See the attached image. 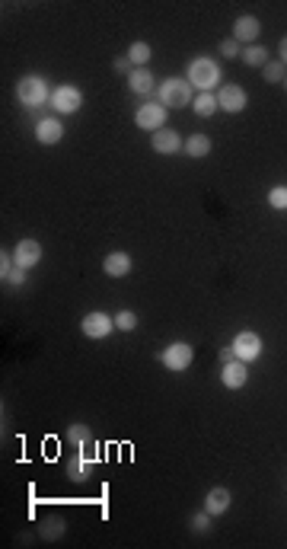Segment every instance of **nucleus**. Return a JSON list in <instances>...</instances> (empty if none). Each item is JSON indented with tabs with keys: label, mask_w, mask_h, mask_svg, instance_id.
Returning a JSON list of instances; mask_svg holds the SVG:
<instances>
[{
	"label": "nucleus",
	"mask_w": 287,
	"mask_h": 549,
	"mask_svg": "<svg viewBox=\"0 0 287 549\" xmlns=\"http://www.w3.org/2000/svg\"><path fill=\"white\" fill-rule=\"evenodd\" d=\"M195 99V86L189 84V77H169L160 84V105L166 109H185Z\"/></svg>",
	"instance_id": "1"
},
{
	"label": "nucleus",
	"mask_w": 287,
	"mask_h": 549,
	"mask_svg": "<svg viewBox=\"0 0 287 549\" xmlns=\"http://www.w3.org/2000/svg\"><path fill=\"white\" fill-rule=\"evenodd\" d=\"M189 84L201 93H211L214 86H220V67L211 58H195L189 64Z\"/></svg>",
	"instance_id": "2"
},
{
	"label": "nucleus",
	"mask_w": 287,
	"mask_h": 549,
	"mask_svg": "<svg viewBox=\"0 0 287 549\" xmlns=\"http://www.w3.org/2000/svg\"><path fill=\"white\" fill-rule=\"evenodd\" d=\"M16 96H20L22 105L32 109V105H42L45 99H51V93H48L42 77H22L20 84H16Z\"/></svg>",
	"instance_id": "3"
},
{
	"label": "nucleus",
	"mask_w": 287,
	"mask_h": 549,
	"mask_svg": "<svg viewBox=\"0 0 287 549\" xmlns=\"http://www.w3.org/2000/svg\"><path fill=\"white\" fill-rule=\"evenodd\" d=\"M51 105H55L61 115H74V112L84 105V93H80L77 86L64 84V86H58V90L51 93Z\"/></svg>",
	"instance_id": "4"
},
{
	"label": "nucleus",
	"mask_w": 287,
	"mask_h": 549,
	"mask_svg": "<svg viewBox=\"0 0 287 549\" xmlns=\"http://www.w3.org/2000/svg\"><path fill=\"white\" fill-rule=\"evenodd\" d=\"M192 358H195V351H192V345H185V342H173V345L166 348L160 355L163 368L166 370H185L192 364Z\"/></svg>",
	"instance_id": "5"
},
{
	"label": "nucleus",
	"mask_w": 287,
	"mask_h": 549,
	"mask_svg": "<svg viewBox=\"0 0 287 549\" xmlns=\"http://www.w3.org/2000/svg\"><path fill=\"white\" fill-rule=\"evenodd\" d=\"M134 122H138V128H144V131H160L163 122H166V105L144 103L138 109V115H134Z\"/></svg>",
	"instance_id": "6"
},
{
	"label": "nucleus",
	"mask_w": 287,
	"mask_h": 549,
	"mask_svg": "<svg viewBox=\"0 0 287 549\" xmlns=\"http://www.w3.org/2000/svg\"><path fill=\"white\" fill-rule=\"evenodd\" d=\"M230 348H233V355H236L239 361L249 364V361H255V358L262 355V339L255 332H239Z\"/></svg>",
	"instance_id": "7"
},
{
	"label": "nucleus",
	"mask_w": 287,
	"mask_h": 549,
	"mask_svg": "<svg viewBox=\"0 0 287 549\" xmlns=\"http://www.w3.org/2000/svg\"><path fill=\"white\" fill-rule=\"evenodd\" d=\"M80 329H84L86 339H105V335L115 329V320H109V313H86L84 323H80Z\"/></svg>",
	"instance_id": "8"
},
{
	"label": "nucleus",
	"mask_w": 287,
	"mask_h": 549,
	"mask_svg": "<svg viewBox=\"0 0 287 549\" xmlns=\"http://www.w3.org/2000/svg\"><path fill=\"white\" fill-rule=\"evenodd\" d=\"M246 90L243 86H236V84H224L220 86V93H218V105L224 112H243L246 109Z\"/></svg>",
	"instance_id": "9"
},
{
	"label": "nucleus",
	"mask_w": 287,
	"mask_h": 549,
	"mask_svg": "<svg viewBox=\"0 0 287 549\" xmlns=\"http://www.w3.org/2000/svg\"><path fill=\"white\" fill-rule=\"evenodd\" d=\"M259 35H262V22L255 20V16H239V20L233 22V39H236V42H243L246 49H249V45H253Z\"/></svg>",
	"instance_id": "10"
},
{
	"label": "nucleus",
	"mask_w": 287,
	"mask_h": 549,
	"mask_svg": "<svg viewBox=\"0 0 287 549\" xmlns=\"http://www.w3.org/2000/svg\"><path fill=\"white\" fill-rule=\"evenodd\" d=\"M220 380H224L227 389H239L246 387V380H249V370H246V361H239V358H233V361L224 364V370H220Z\"/></svg>",
	"instance_id": "11"
},
{
	"label": "nucleus",
	"mask_w": 287,
	"mask_h": 549,
	"mask_svg": "<svg viewBox=\"0 0 287 549\" xmlns=\"http://www.w3.org/2000/svg\"><path fill=\"white\" fill-rule=\"evenodd\" d=\"M39 259H42V246H39V240H22V243L13 250V262L20 265V269H32V265H39Z\"/></svg>",
	"instance_id": "12"
},
{
	"label": "nucleus",
	"mask_w": 287,
	"mask_h": 549,
	"mask_svg": "<svg viewBox=\"0 0 287 549\" xmlns=\"http://www.w3.org/2000/svg\"><path fill=\"white\" fill-rule=\"evenodd\" d=\"M154 147L156 153H175V150H182V138H179V131H173V128H160V131H154Z\"/></svg>",
	"instance_id": "13"
},
{
	"label": "nucleus",
	"mask_w": 287,
	"mask_h": 549,
	"mask_svg": "<svg viewBox=\"0 0 287 549\" xmlns=\"http://www.w3.org/2000/svg\"><path fill=\"white\" fill-rule=\"evenodd\" d=\"M102 271L109 278H125L128 271H131V256L128 252H109L102 259Z\"/></svg>",
	"instance_id": "14"
},
{
	"label": "nucleus",
	"mask_w": 287,
	"mask_h": 549,
	"mask_svg": "<svg viewBox=\"0 0 287 549\" xmlns=\"http://www.w3.org/2000/svg\"><path fill=\"white\" fill-rule=\"evenodd\" d=\"M35 138L42 141V144H58L64 138V125L58 119H42L35 125Z\"/></svg>",
	"instance_id": "15"
},
{
	"label": "nucleus",
	"mask_w": 287,
	"mask_h": 549,
	"mask_svg": "<svg viewBox=\"0 0 287 549\" xmlns=\"http://www.w3.org/2000/svg\"><path fill=\"white\" fill-rule=\"evenodd\" d=\"M128 86H131L134 96H147V93H154V74L134 67L131 74H128Z\"/></svg>",
	"instance_id": "16"
},
{
	"label": "nucleus",
	"mask_w": 287,
	"mask_h": 549,
	"mask_svg": "<svg viewBox=\"0 0 287 549\" xmlns=\"http://www.w3.org/2000/svg\"><path fill=\"white\" fill-rule=\"evenodd\" d=\"M227 508H230V492L227 489H211L208 498H204V511L211 517H218V515H224Z\"/></svg>",
	"instance_id": "17"
},
{
	"label": "nucleus",
	"mask_w": 287,
	"mask_h": 549,
	"mask_svg": "<svg viewBox=\"0 0 287 549\" xmlns=\"http://www.w3.org/2000/svg\"><path fill=\"white\" fill-rule=\"evenodd\" d=\"M192 109H195V115H201V119H211L220 105H218V96H211V93H198V96L192 99Z\"/></svg>",
	"instance_id": "18"
},
{
	"label": "nucleus",
	"mask_w": 287,
	"mask_h": 549,
	"mask_svg": "<svg viewBox=\"0 0 287 549\" xmlns=\"http://www.w3.org/2000/svg\"><path fill=\"white\" fill-rule=\"evenodd\" d=\"M185 153L195 157V160L208 157V153H211V138H208V134H192V138L185 141Z\"/></svg>",
	"instance_id": "19"
},
{
	"label": "nucleus",
	"mask_w": 287,
	"mask_h": 549,
	"mask_svg": "<svg viewBox=\"0 0 287 549\" xmlns=\"http://www.w3.org/2000/svg\"><path fill=\"white\" fill-rule=\"evenodd\" d=\"M239 58H243L249 67H265L268 64V51H265V45H249V49H243L239 51Z\"/></svg>",
	"instance_id": "20"
},
{
	"label": "nucleus",
	"mask_w": 287,
	"mask_h": 549,
	"mask_svg": "<svg viewBox=\"0 0 287 549\" xmlns=\"http://www.w3.org/2000/svg\"><path fill=\"white\" fill-rule=\"evenodd\" d=\"M150 55H154V51H150L147 42H134L131 49H128V61H131V67H144V64L150 61Z\"/></svg>",
	"instance_id": "21"
},
{
	"label": "nucleus",
	"mask_w": 287,
	"mask_h": 549,
	"mask_svg": "<svg viewBox=\"0 0 287 549\" xmlns=\"http://www.w3.org/2000/svg\"><path fill=\"white\" fill-rule=\"evenodd\" d=\"M64 527H67V524H64V517H55V515H51V517H45L42 527H39V530H42L45 540H58V536H64Z\"/></svg>",
	"instance_id": "22"
},
{
	"label": "nucleus",
	"mask_w": 287,
	"mask_h": 549,
	"mask_svg": "<svg viewBox=\"0 0 287 549\" xmlns=\"http://www.w3.org/2000/svg\"><path fill=\"white\" fill-rule=\"evenodd\" d=\"M67 441H70V444H77L80 451H84V444L90 441V428H86V425H70Z\"/></svg>",
	"instance_id": "23"
},
{
	"label": "nucleus",
	"mask_w": 287,
	"mask_h": 549,
	"mask_svg": "<svg viewBox=\"0 0 287 549\" xmlns=\"http://www.w3.org/2000/svg\"><path fill=\"white\" fill-rule=\"evenodd\" d=\"M115 329H121V332H134V329H138V316H134L131 310H121L119 316H115Z\"/></svg>",
	"instance_id": "24"
},
{
	"label": "nucleus",
	"mask_w": 287,
	"mask_h": 549,
	"mask_svg": "<svg viewBox=\"0 0 287 549\" xmlns=\"http://www.w3.org/2000/svg\"><path fill=\"white\" fill-rule=\"evenodd\" d=\"M284 64H281V61H268L265 64V80H268V84H281V80H284Z\"/></svg>",
	"instance_id": "25"
},
{
	"label": "nucleus",
	"mask_w": 287,
	"mask_h": 549,
	"mask_svg": "<svg viewBox=\"0 0 287 549\" xmlns=\"http://www.w3.org/2000/svg\"><path fill=\"white\" fill-rule=\"evenodd\" d=\"M268 205H272V208H278V211H284L287 208V188L284 186H274L272 192H268Z\"/></svg>",
	"instance_id": "26"
},
{
	"label": "nucleus",
	"mask_w": 287,
	"mask_h": 549,
	"mask_svg": "<svg viewBox=\"0 0 287 549\" xmlns=\"http://www.w3.org/2000/svg\"><path fill=\"white\" fill-rule=\"evenodd\" d=\"M67 473H70V479H74V482H84L86 476H90V463H84V457H80V460H74V463H70Z\"/></svg>",
	"instance_id": "27"
},
{
	"label": "nucleus",
	"mask_w": 287,
	"mask_h": 549,
	"mask_svg": "<svg viewBox=\"0 0 287 549\" xmlns=\"http://www.w3.org/2000/svg\"><path fill=\"white\" fill-rule=\"evenodd\" d=\"M208 527H211V515H208V511H204V515H195V517H192V530H195V534H204Z\"/></svg>",
	"instance_id": "28"
},
{
	"label": "nucleus",
	"mask_w": 287,
	"mask_h": 549,
	"mask_svg": "<svg viewBox=\"0 0 287 549\" xmlns=\"http://www.w3.org/2000/svg\"><path fill=\"white\" fill-rule=\"evenodd\" d=\"M4 281H7V285H13V288H20L22 281H26V269H20V265H16V269L10 271V275H7Z\"/></svg>",
	"instance_id": "29"
},
{
	"label": "nucleus",
	"mask_w": 287,
	"mask_h": 549,
	"mask_svg": "<svg viewBox=\"0 0 287 549\" xmlns=\"http://www.w3.org/2000/svg\"><path fill=\"white\" fill-rule=\"evenodd\" d=\"M220 55H224V58H236L239 55L236 39H227V42H220Z\"/></svg>",
	"instance_id": "30"
},
{
	"label": "nucleus",
	"mask_w": 287,
	"mask_h": 549,
	"mask_svg": "<svg viewBox=\"0 0 287 549\" xmlns=\"http://www.w3.org/2000/svg\"><path fill=\"white\" fill-rule=\"evenodd\" d=\"M115 67H119V70H128V67H131V61H128V58H115ZM128 74H131V70H128Z\"/></svg>",
	"instance_id": "31"
},
{
	"label": "nucleus",
	"mask_w": 287,
	"mask_h": 549,
	"mask_svg": "<svg viewBox=\"0 0 287 549\" xmlns=\"http://www.w3.org/2000/svg\"><path fill=\"white\" fill-rule=\"evenodd\" d=\"M233 358H236V355H233V348H224V351H220V361H233Z\"/></svg>",
	"instance_id": "32"
},
{
	"label": "nucleus",
	"mask_w": 287,
	"mask_h": 549,
	"mask_svg": "<svg viewBox=\"0 0 287 549\" xmlns=\"http://www.w3.org/2000/svg\"><path fill=\"white\" fill-rule=\"evenodd\" d=\"M281 64H287V35L281 39Z\"/></svg>",
	"instance_id": "33"
},
{
	"label": "nucleus",
	"mask_w": 287,
	"mask_h": 549,
	"mask_svg": "<svg viewBox=\"0 0 287 549\" xmlns=\"http://www.w3.org/2000/svg\"><path fill=\"white\" fill-rule=\"evenodd\" d=\"M284 86H287V77H284Z\"/></svg>",
	"instance_id": "34"
}]
</instances>
